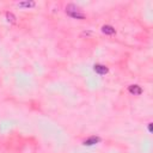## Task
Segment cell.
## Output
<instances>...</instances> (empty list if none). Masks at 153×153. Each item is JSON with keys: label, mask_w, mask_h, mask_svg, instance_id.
Here are the masks:
<instances>
[{"label": "cell", "mask_w": 153, "mask_h": 153, "mask_svg": "<svg viewBox=\"0 0 153 153\" xmlns=\"http://www.w3.org/2000/svg\"><path fill=\"white\" fill-rule=\"evenodd\" d=\"M35 5H36V2L32 1V0H26V1H20V2H18V6H19V7H33Z\"/></svg>", "instance_id": "obj_6"}, {"label": "cell", "mask_w": 153, "mask_h": 153, "mask_svg": "<svg viewBox=\"0 0 153 153\" xmlns=\"http://www.w3.org/2000/svg\"><path fill=\"white\" fill-rule=\"evenodd\" d=\"M148 131L152 133V123H148Z\"/></svg>", "instance_id": "obj_8"}, {"label": "cell", "mask_w": 153, "mask_h": 153, "mask_svg": "<svg viewBox=\"0 0 153 153\" xmlns=\"http://www.w3.org/2000/svg\"><path fill=\"white\" fill-rule=\"evenodd\" d=\"M93 71H94L96 73H98L99 75H104V74H106V73L109 72V68H108L106 66H104V65L97 63V65L93 66Z\"/></svg>", "instance_id": "obj_2"}, {"label": "cell", "mask_w": 153, "mask_h": 153, "mask_svg": "<svg viewBox=\"0 0 153 153\" xmlns=\"http://www.w3.org/2000/svg\"><path fill=\"white\" fill-rule=\"evenodd\" d=\"M6 18H7V20L11 22V23H16V17H14L13 13H11V12H6Z\"/></svg>", "instance_id": "obj_7"}, {"label": "cell", "mask_w": 153, "mask_h": 153, "mask_svg": "<svg viewBox=\"0 0 153 153\" xmlns=\"http://www.w3.org/2000/svg\"><path fill=\"white\" fill-rule=\"evenodd\" d=\"M102 32L105 35H114L115 33V29L111 25H103L102 26Z\"/></svg>", "instance_id": "obj_5"}, {"label": "cell", "mask_w": 153, "mask_h": 153, "mask_svg": "<svg viewBox=\"0 0 153 153\" xmlns=\"http://www.w3.org/2000/svg\"><path fill=\"white\" fill-rule=\"evenodd\" d=\"M128 91H129L131 94H134V96H139V94L142 93V88H141L139 85H130V86L128 87Z\"/></svg>", "instance_id": "obj_4"}, {"label": "cell", "mask_w": 153, "mask_h": 153, "mask_svg": "<svg viewBox=\"0 0 153 153\" xmlns=\"http://www.w3.org/2000/svg\"><path fill=\"white\" fill-rule=\"evenodd\" d=\"M99 141H100V137H99V136H90L88 139L84 140V141H82V143H84L85 146H92V145L98 143Z\"/></svg>", "instance_id": "obj_3"}, {"label": "cell", "mask_w": 153, "mask_h": 153, "mask_svg": "<svg viewBox=\"0 0 153 153\" xmlns=\"http://www.w3.org/2000/svg\"><path fill=\"white\" fill-rule=\"evenodd\" d=\"M66 13L74 19H84L85 18V13L80 10V7H78L74 4H69L66 6Z\"/></svg>", "instance_id": "obj_1"}]
</instances>
